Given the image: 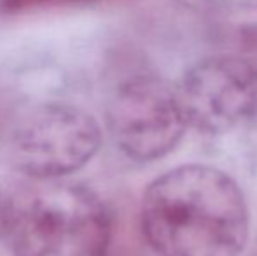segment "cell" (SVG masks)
Here are the masks:
<instances>
[{"instance_id": "obj_1", "label": "cell", "mask_w": 257, "mask_h": 256, "mask_svg": "<svg viewBox=\"0 0 257 256\" xmlns=\"http://www.w3.org/2000/svg\"><path fill=\"white\" fill-rule=\"evenodd\" d=\"M142 233L159 256H238L248 240L245 195L210 165H180L147 186Z\"/></svg>"}, {"instance_id": "obj_2", "label": "cell", "mask_w": 257, "mask_h": 256, "mask_svg": "<svg viewBox=\"0 0 257 256\" xmlns=\"http://www.w3.org/2000/svg\"><path fill=\"white\" fill-rule=\"evenodd\" d=\"M2 235L13 256H105L112 216L81 183L32 179L2 204Z\"/></svg>"}, {"instance_id": "obj_3", "label": "cell", "mask_w": 257, "mask_h": 256, "mask_svg": "<svg viewBox=\"0 0 257 256\" xmlns=\"http://www.w3.org/2000/svg\"><path fill=\"white\" fill-rule=\"evenodd\" d=\"M100 146V125L70 104H25L0 125V156L28 179L74 174L93 160Z\"/></svg>"}, {"instance_id": "obj_4", "label": "cell", "mask_w": 257, "mask_h": 256, "mask_svg": "<svg viewBox=\"0 0 257 256\" xmlns=\"http://www.w3.org/2000/svg\"><path fill=\"white\" fill-rule=\"evenodd\" d=\"M107 128L124 156L154 161L175 149L187 130L179 90L159 75H135L107 104Z\"/></svg>"}, {"instance_id": "obj_5", "label": "cell", "mask_w": 257, "mask_h": 256, "mask_svg": "<svg viewBox=\"0 0 257 256\" xmlns=\"http://www.w3.org/2000/svg\"><path fill=\"white\" fill-rule=\"evenodd\" d=\"M187 128L220 135L257 116V65L233 53L206 56L177 84Z\"/></svg>"}, {"instance_id": "obj_6", "label": "cell", "mask_w": 257, "mask_h": 256, "mask_svg": "<svg viewBox=\"0 0 257 256\" xmlns=\"http://www.w3.org/2000/svg\"><path fill=\"white\" fill-rule=\"evenodd\" d=\"M208 25L226 53L257 65V0H217L208 11Z\"/></svg>"}, {"instance_id": "obj_7", "label": "cell", "mask_w": 257, "mask_h": 256, "mask_svg": "<svg viewBox=\"0 0 257 256\" xmlns=\"http://www.w3.org/2000/svg\"><path fill=\"white\" fill-rule=\"evenodd\" d=\"M105 0H0V13L2 14H23L32 11L54 9V7L68 6H88Z\"/></svg>"}, {"instance_id": "obj_8", "label": "cell", "mask_w": 257, "mask_h": 256, "mask_svg": "<svg viewBox=\"0 0 257 256\" xmlns=\"http://www.w3.org/2000/svg\"><path fill=\"white\" fill-rule=\"evenodd\" d=\"M184 9L194 11V13H208L217 0H175Z\"/></svg>"}, {"instance_id": "obj_9", "label": "cell", "mask_w": 257, "mask_h": 256, "mask_svg": "<svg viewBox=\"0 0 257 256\" xmlns=\"http://www.w3.org/2000/svg\"><path fill=\"white\" fill-rule=\"evenodd\" d=\"M0 214H2V202H0Z\"/></svg>"}, {"instance_id": "obj_10", "label": "cell", "mask_w": 257, "mask_h": 256, "mask_svg": "<svg viewBox=\"0 0 257 256\" xmlns=\"http://www.w3.org/2000/svg\"><path fill=\"white\" fill-rule=\"evenodd\" d=\"M254 256H257V253H255V254H254Z\"/></svg>"}]
</instances>
